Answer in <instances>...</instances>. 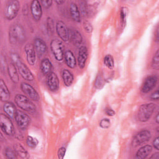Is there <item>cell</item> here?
Instances as JSON below:
<instances>
[{
	"mask_svg": "<svg viewBox=\"0 0 159 159\" xmlns=\"http://www.w3.org/2000/svg\"><path fill=\"white\" fill-rule=\"evenodd\" d=\"M9 41L12 44H17L24 42L25 39V33L23 27L18 24L12 25L9 32Z\"/></svg>",
	"mask_w": 159,
	"mask_h": 159,
	"instance_id": "obj_1",
	"label": "cell"
},
{
	"mask_svg": "<svg viewBox=\"0 0 159 159\" xmlns=\"http://www.w3.org/2000/svg\"><path fill=\"white\" fill-rule=\"evenodd\" d=\"M11 57L13 63L17 67L21 76L27 81H32L34 79V76L28 67L24 63H22L19 56L17 53H13L11 54Z\"/></svg>",
	"mask_w": 159,
	"mask_h": 159,
	"instance_id": "obj_2",
	"label": "cell"
},
{
	"mask_svg": "<svg viewBox=\"0 0 159 159\" xmlns=\"http://www.w3.org/2000/svg\"><path fill=\"white\" fill-rule=\"evenodd\" d=\"M15 102L20 108L25 111L33 113L36 111V107L34 103L24 95L16 94L15 96Z\"/></svg>",
	"mask_w": 159,
	"mask_h": 159,
	"instance_id": "obj_3",
	"label": "cell"
},
{
	"mask_svg": "<svg viewBox=\"0 0 159 159\" xmlns=\"http://www.w3.org/2000/svg\"><path fill=\"white\" fill-rule=\"evenodd\" d=\"M156 105L154 103H146L141 105L138 111V119L141 122L147 121L152 115Z\"/></svg>",
	"mask_w": 159,
	"mask_h": 159,
	"instance_id": "obj_4",
	"label": "cell"
},
{
	"mask_svg": "<svg viewBox=\"0 0 159 159\" xmlns=\"http://www.w3.org/2000/svg\"><path fill=\"white\" fill-rule=\"evenodd\" d=\"M51 51L55 59L61 61L64 58V46L62 42L58 39H53L50 43Z\"/></svg>",
	"mask_w": 159,
	"mask_h": 159,
	"instance_id": "obj_5",
	"label": "cell"
},
{
	"mask_svg": "<svg viewBox=\"0 0 159 159\" xmlns=\"http://www.w3.org/2000/svg\"><path fill=\"white\" fill-rule=\"evenodd\" d=\"M19 2L16 0H11L7 2L5 8V16L8 20L15 18L19 10Z\"/></svg>",
	"mask_w": 159,
	"mask_h": 159,
	"instance_id": "obj_6",
	"label": "cell"
},
{
	"mask_svg": "<svg viewBox=\"0 0 159 159\" xmlns=\"http://www.w3.org/2000/svg\"><path fill=\"white\" fill-rule=\"evenodd\" d=\"M0 126L2 130L7 135L12 136L15 133L14 127L9 117L1 114L0 116Z\"/></svg>",
	"mask_w": 159,
	"mask_h": 159,
	"instance_id": "obj_7",
	"label": "cell"
},
{
	"mask_svg": "<svg viewBox=\"0 0 159 159\" xmlns=\"http://www.w3.org/2000/svg\"><path fill=\"white\" fill-rule=\"evenodd\" d=\"M15 120L19 129L22 130H25L30 121V119L25 113L21 111H17Z\"/></svg>",
	"mask_w": 159,
	"mask_h": 159,
	"instance_id": "obj_8",
	"label": "cell"
},
{
	"mask_svg": "<svg viewBox=\"0 0 159 159\" xmlns=\"http://www.w3.org/2000/svg\"><path fill=\"white\" fill-rule=\"evenodd\" d=\"M150 138V132L147 130H143L136 134V135L134 137L132 140V145L134 147L139 146L142 143L148 141Z\"/></svg>",
	"mask_w": 159,
	"mask_h": 159,
	"instance_id": "obj_9",
	"label": "cell"
},
{
	"mask_svg": "<svg viewBox=\"0 0 159 159\" xmlns=\"http://www.w3.org/2000/svg\"><path fill=\"white\" fill-rule=\"evenodd\" d=\"M20 88L23 93L29 96L31 99L35 101H38L39 100L40 97L39 94L35 91V89L29 84L26 83H22Z\"/></svg>",
	"mask_w": 159,
	"mask_h": 159,
	"instance_id": "obj_10",
	"label": "cell"
},
{
	"mask_svg": "<svg viewBox=\"0 0 159 159\" xmlns=\"http://www.w3.org/2000/svg\"><path fill=\"white\" fill-rule=\"evenodd\" d=\"M56 30L58 36L65 42L69 39V31L66 24L61 20L57 22L56 24Z\"/></svg>",
	"mask_w": 159,
	"mask_h": 159,
	"instance_id": "obj_11",
	"label": "cell"
},
{
	"mask_svg": "<svg viewBox=\"0 0 159 159\" xmlns=\"http://www.w3.org/2000/svg\"><path fill=\"white\" fill-rule=\"evenodd\" d=\"M24 50L28 63L30 65H34L36 60V55L34 45L32 43H27L24 47Z\"/></svg>",
	"mask_w": 159,
	"mask_h": 159,
	"instance_id": "obj_12",
	"label": "cell"
},
{
	"mask_svg": "<svg viewBox=\"0 0 159 159\" xmlns=\"http://www.w3.org/2000/svg\"><path fill=\"white\" fill-rule=\"evenodd\" d=\"M30 11L35 21H39L42 15V11L40 3L37 0H34L31 2Z\"/></svg>",
	"mask_w": 159,
	"mask_h": 159,
	"instance_id": "obj_13",
	"label": "cell"
},
{
	"mask_svg": "<svg viewBox=\"0 0 159 159\" xmlns=\"http://www.w3.org/2000/svg\"><path fill=\"white\" fill-rule=\"evenodd\" d=\"M47 85L52 91H57L59 88V80L55 73L51 72L47 76Z\"/></svg>",
	"mask_w": 159,
	"mask_h": 159,
	"instance_id": "obj_14",
	"label": "cell"
},
{
	"mask_svg": "<svg viewBox=\"0 0 159 159\" xmlns=\"http://www.w3.org/2000/svg\"><path fill=\"white\" fill-rule=\"evenodd\" d=\"M157 77L155 75H152L148 76L147 78H146L145 81H144L142 90L143 93H147L150 91L156 85L157 82Z\"/></svg>",
	"mask_w": 159,
	"mask_h": 159,
	"instance_id": "obj_15",
	"label": "cell"
},
{
	"mask_svg": "<svg viewBox=\"0 0 159 159\" xmlns=\"http://www.w3.org/2000/svg\"><path fill=\"white\" fill-rule=\"evenodd\" d=\"M34 48L39 55V57H42L47 50V47L46 43L41 39L37 38L34 40Z\"/></svg>",
	"mask_w": 159,
	"mask_h": 159,
	"instance_id": "obj_16",
	"label": "cell"
},
{
	"mask_svg": "<svg viewBox=\"0 0 159 159\" xmlns=\"http://www.w3.org/2000/svg\"><path fill=\"white\" fill-rule=\"evenodd\" d=\"M88 58V50L85 46H81L80 48L78 57V64L81 68H83L85 66Z\"/></svg>",
	"mask_w": 159,
	"mask_h": 159,
	"instance_id": "obj_17",
	"label": "cell"
},
{
	"mask_svg": "<svg viewBox=\"0 0 159 159\" xmlns=\"http://www.w3.org/2000/svg\"><path fill=\"white\" fill-rule=\"evenodd\" d=\"M152 147L150 145H146L140 148L137 153L135 157L137 159H143L147 157V156L152 152Z\"/></svg>",
	"mask_w": 159,
	"mask_h": 159,
	"instance_id": "obj_18",
	"label": "cell"
},
{
	"mask_svg": "<svg viewBox=\"0 0 159 159\" xmlns=\"http://www.w3.org/2000/svg\"><path fill=\"white\" fill-rule=\"evenodd\" d=\"M10 98V93L9 89L4 82V81L1 79L0 80V99L1 101L6 102Z\"/></svg>",
	"mask_w": 159,
	"mask_h": 159,
	"instance_id": "obj_19",
	"label": "cell"
},
{
	"mask_svg": "<svg viewBox=\"0 0 159 159\" xmlns=\"http://www.w3.org/2000/svg\"><path fill=\"white\" fill-rule=\"evenodd\" d=\"M3 109L5 113L10 118H15L17 110L14 104L11 102H6L3 106Z\"/></svg>",
	"mask_w": 159,
	"mask_h": 159,
	"instance_id": "obj_20",
	"label": "cell"
},
{
	"mask_svg": "<svg viewBox=\"0 0 159 159\" xmlns=\"http://www.w3.org/2000/svg\"><path fill=\"white\" fill-rule=\"evenodd\" d=\"M69 39L71 42L76 46H78L82 42V36L76 30H72L69 32Z\"/></svg>",
	"mask_w": 159,
	"mask_h": 159,
	"instance_id": "obj_21",
	"label": "cell"
},
{
	"mask_svg": "<svg viewBox=\"0 0 159 159\" xmlns=\"http://www.w3.org/2000/svg\"><path fill=\"white\" fill-rule=\"evenodd\" d=\"M64 57L67 66L71 68H75L76 65V59L72 52L66 50L64 53Z\"/></svg>",
	"mask_w": 159,
	"mask_h": 159,
	"instance_id": "obj_22",
	"label": "cell"
},
{
	"mask_svg": "<svg viewBox=\"0 0 159 159\" xmlns=\"http://www.w3.org/2000/svg\"><path fill=\"white\" fill-rule=\"evenodd\" d=\"M8 73L9 77L12 81L14 83H17L19 82V75L16 68V66L14 63H11L7 66Z\"/></svg>",
	"mask_w": 159,
	"mask_h": 159,
	"instance_id": "obj_23",
	"label": "cell"
},
{
	"mask_svg": "<svg viewBox=\"0 0 159 159\" xmlns=\"http://www.w3.org/2000/svg\"><path fill=\"white\" fill-rule=\"evenodd\" d=\"M70 12L71 18L76 22H80L81 16L77 5L75 3H71L70 6Z\"/></svg>",
	"mask_w": 159,
	"mask_h": 159,
	"instance_id": "obj_24",
	"label": "cell"
},
{
	"mask_svg": "<svg viewBox=\"0 0 159 159\" xmlns=\"http://www.w3.org/2000/svg\"><path fill=\"white\" fill-rule=\"evenodd\" d=\"M52 63L48 58H44L40 63V70L43 75H48L52 70Z\"/></svg>",
	"mask_w": 159,
	"mask_h": 159,
	"instance_id": "obj_25",
	"label": "cell"
},
{
	"mask_svg": "<svg viewBox=\"0 0 159 159\" xmlns=\"http://www.w3.org/2000/svg\"><path fill=\"white\" fill-rule=\"evenodd\" d=\"M62 78L65 86H70L71 85L73 81V76L69 70L64 69L62 71Z\"/></svg>",
	"mask_w": 159,
	"mask_h": 159,
	"instance_id": "obj_26",
	"label": "cell"
},
{
	"mask_svg": "<svg viewBox=\"0 0 159 159\" xmlns=\"http://www.w3.org/2000/svg\"><path fill=\"white\" fill-rule=\"evenodd\" d=\"M14 150L17 155L19 156L22 158H28V153L24 149V148L19 143H16L14 145Z\"/></svg>",
	"mask_w": 159,
	"mask_h": 159,
	"instance_id": "obj_27",
	"label": "cell"
},
{
	"mask_svg": "<svg viewBox=\"0 0 159 159\" xmlns=\"http://www.w3.org/2000/svg\"><path fill=\"white\" fill-rule=\"evenodd\" d=\"M104 65L109 69H112L114 66V59L112 55L108 54L106 55L104 58Z\"/></svg>",
	"mask_w": 159,
	"mask_h": 159,
	"instance_id": "obj_28",
	"label": "cell"
},
{
	"mask_svg": "<svg viewBox=\"0 0 159 159\" xmlns=\"http://www.w3.org/2000/svg\"><path fill=\"white\" fill-rule=\"evenodd\" d=\"M47 30L49 35H52L54 32V22L51 17L47 19Z\"/></svg>",
	"mask_w": 159,
	"mask_h": 159,
	"instance_id": "obj_29",
	"label": "cell"
},
{
	"mask_svg": "<svg viewBox=\"0 0 159 159\" xmlns=\"http://www.w3.org/2000/svg\"><path fill=\"white\" fill-rule=\"evenodd\" d=\"M152 66L153 69L158 70L159 69V51L157 50L155 53L152 62Z\"/></svg>",
	"mask_w": 159,
	"mask_h": 159,
	"instance_id": "obj_30",
	"label": "cell"
},
{
	"mask_svg": "<svg viewBox=\"0 0 159 159\" xmlns=\"http://www.w3.org/2000/svg\"><path fill=\"white\" fill-rule=\"evenodd\" d=\"M27 144L28 145L29 147L32 148H34L37 147L39 142L37 140V139L36 138H34L32 136H28L27 138V140H26Z\"/></svg>",
	"mask_w": 159,
	"mask_h": 159,
	"instance_id": "obj_31",
	"label": "cell"
},
{
	"mask_svg": "<svg viewBox=\"0 0 159 159\" xmlns=\"http://www.w3.org/2000/svg\"><path fill=\"white\" fill-rule=\"evenodd\" d=\"M127 14H128V9L125 7H122L120 12V21L122 25H125V24Z\"/></svg>",
	"mask_w": 159,
	"mask_h": 159,
	"instance_id": "obj_32",
	"label": "cell"
},
{
	"mask_svg": "<svg viewBox=\"0 0 159 159\" xmlns=\"http://www.w3.org/2000/svg\"><path fill=\"white\" fill-rule=\"evenodd\" d=\"M80 9L81 11V14H83V16H86L88 14V7L87 6V4L85 1H80Z\"/></svg>",
	"mask_w": 159,
	"mask_h": 159,
	"instance_id": "obj_33",
	"label": "cell"
},
{
	"mask_svg": "<svg viewBox=\"0 0 159 159\" xmlns=\"http://www.w3.org/2000/svg\"><path fill=\"white\" fill-rule=\"evenodd\" d=\"M5 155L6 156V157L7 158H9V159H14V158H16L17 157H16V153L14 150H12L11 148H7L5 150Z\"/></svg>",
	"mask_w": 159,
	"mask_h": 159,
	"instance_id": "obj_34",
	"label": "cell"
},
{
	"mask_svg": "<svg viewBox=\"0 0 159 159\" xmlns=\"http://www.w3.org/2000/svg\"><path fill=\"white\" fill-rule=\"evenodd\" d=\"M110 124H111L110 120L109 119H107V118L102 119L99 122V125L102 129L109 128V126H110Z\"/></svg>",
	"mask_w": 159,
	"mask_h": 159,
	"instance_id": "obj_35",
	"label": "cell"
},
{
	"mask_svg": "<svg viewBox=\"0 0 159 159\" xmlns=\"http://www.w3.org/2000/svg\"><path fill=\"white\" fill-rule=\"evenodd\" d=\"M83 28L85 31L88 33H90L93 30V26L91 25V23L88 21H84L83 22Z\"/></svg>",
	"mask_w": 159,
	"mask_h": 159,
	"instance_id": "obj_36",
	"label": "cell"
},
{
	"mask_svg": "<svg viewBox=\"0 0 159 159\" xmlns=\"http://www.w3.org/2000/svg\"><path fill=\"white\" fill-rule=\"evenodd\" d=\"M103 80L101 76H98L95 82V86L98 88H101L103 86Z\"/></svg>",
	"mask_w": 159,
	"mask_h": 159,
	"instance_id": "obj_37",
	"label": "cell"
},
{
	"mask_svg": "<svg viewBox=\"0 0 159 159\" xmlns=\"http://www.w3.org/2000/svg\"><path fill=\"white\" fill-rule=\"evenodd\" d=\"M65 152H66V149L65 147H61L60 148H59L58 151V157L60 159L63 158L65 154Z\"/></svg>",
	"mask_w": 159,
	"mask_h": 159,
	"instance_id": "obj_38",
	"label": "cell"
},
{
	"mask_svg": "<svg viewBox=\"0 0 159 159\" xmlns=\"http://www.w3.org/2000/svg\"><path fill=\"white\" fill-rule=\"evenodd\" d=\"M41 3L43 5V6L45 8H48L51 6L52 4V1L51 0H42L41 1Z\"/></svg>",
	"mask_w": 159,
	"mask_h": 159,
	"instance_id": "obj_39",
	"label": "cell"
},
{
	"mask_svg": "<svg viewBox=\"0 0 159 159\" xmlns=\"http://www.w3.org/2000/svg\"><path fill=\"white\" fill-rule=\"evenodd\" d=\"M150 98L153 100H158L159 98V93L158 90H156L154 93H153L150 96Z\"/></svg>",
	"mask_w": 159,
	"mask_h": 159,
	"instance_id": "obj_40",
	"label": "cell"
},
{
	"mask_svg": "<svg viewBox=\"0 0 159 159\" xmlns=\"http://www.w3.org/2000/svg\"><path fill=\"white\" fill-rule=\"evenodd\" d=\"M106 114L109 116H113L114 115H115V111H113L112 109L111 108H107L106 109L105 111Z\"/></svg>",
	"mask_w": 159,
	"mask_h": 159,
	"instance_id": "obj_41",
	"label": "cell"
},
{
	"mask_svg": "<svg viewBox=\"0 0 159 159\" xmlns=\"http://www.w3.org/2000/svg\"><path fill=\"white\" fill-rule=\"evenodd\" d=\"M158 137H157L154 139L153 142V147L155 149L157 150H159V142H158Z\"/></svg>",
	"mask_w": 159,
	"mask_h": 159,
	"instance_id": "obj_42",
	"label": "cell"
},
{
	"mask_svg": "<svg viewBox=\"0 0 159 159\" xmlns=\"http://www.w3.org/2000/svg\"><path fill=\"white\" fill-rule=\"evenodd\" d=\"M158 158H159V153H155L150 157V158H154V159H158Z\"/></svg>",
	"mask_w": 159,
	"mask_h": 159,
	"instance_id": "obj_43",
	"label": "cell"
},
{
	"mask_svg": "<svg viewBox=\"0 0 159 159\" xmlns=\"http://www.w3.org/2000/svg\"><path fill=\"white\" fill-rule=\"evenodd\" d=\"M55 2H56L58 5H60V4H63V3H64V2H65V1H56Z\"/></svg>",
	"mask_w": 159,
	"mask_h": 159,
	"instance_id": "obj_44",
	"label": "cell"
},
{
	"mask_svg": "<svg viewBox=\"0 0 159 159\" xmlns=\"http://www.w3.org/2000/svg\"><path fill=\"white\" fill-rule=\"evenodd\" d=\"M158 117H159V115H158V114H157V116H156V122L157 123V124H158L159 123V119H158Z\"/></svg>",
	"mask_w": 159,
	"mask_h": 159,
	"instance_id": "obj_45",
	"label": "cell"
},
{
	"mask_svg": "<svg viewBox=\"0 0 159 159\" xmlns=\"http://www.w3.org/2000/svg\"><path fill=\"white\" fill-rule=\"evenodd\" d=\"M158 29H157V32H156V37H155L157 41L158 40Z\"/></svg>",
	"mask_w": 159,
	"mask_h": 159,
	"instance_id": "obj_46",
	"label": "cell"
}]
</instances>
